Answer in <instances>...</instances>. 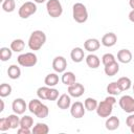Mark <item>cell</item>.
<instances>
[{"mask_svg": "<svg viewBox=\"0 0 134 134\" xmlns=\"http://www.w3.org/2000/svg\"><path fill=\"white\" fill-rule=\"evenodd\" d=\"M116 104V98L114 95L107 96L104 100L99 102L96 108V113L99 117H109L113 111V106Z\"/></svg>", "mask_w": 134, "mask_h": 134, "instance_id": "1", "label": "cell"}, {"mask_svg": "<svg viewBox=\"0 0 134 134\" xmlns=\"http://www.w3.org/2000/svg\"><path fill=\"white\" fill-rule=\"evenodd\" d=\"M46 42V35L42 30H34L28 38V47L30 50H39Z\"/></svg>", "mask_w": 134, "mask_h": 134, "instance_id": "2", "label": "cell"}, {"mask_svg": "<svg viewBox=\"0 0 134 134\" xmlns=\"http://www.w3.org/2000/svg\"><path fill=\"white\" fill-rule=\"evenodd\" d=\"M72 17L77 23H85L88 20V10L85 4L76 2L72 6Z\"/></svg>", "mask_w": 134, "mask_h": 134, "instance_id": "3", "label": "cell"}, {"mask_svg": "<svg viewBox=\"0 0 134 134\" xmlns=\"http://www.w3.org/2000/svg\"><path fill=\"white\" fill-rule=\"evenodd\" d=\"M47 14L51 18H59L63 14V6L59 0H47L46 2Z\"/></svg>", "mask_w": 134, "mask_h": 134, "instance_id": "4", "label": "cell"}, {"mask_svg": "<svg viewBox=\"0 0 134 134\" xmlns=\"http://www.w3.org/2000/svg\"><path fill=\"white\" fill-rule=\"evenodd\" d=\"M17 62L22 67H34L38 62V58L34 52H25L18 55Z\"/></svg>", "mask_w": 134, "mask_h": 134, "instance_id": "5", "label": "cell"}, {"mask_svg": "<svg viewBox=\"0 0 134 134\" xmlns=\"http://www.w3.org/2000/svg\"><path fill=\"white\" fill-rule=\"evenodd\" d=\"M37 12V5H36V2H32V1H27L25 3H23L19 10H18V15L21 19H27L29 18L31 15L36 14Z\"/></svg>", "mask_w": 134, "mask_h": 134, "instance_id": "6", "label": "cell"}, {"mask_svg": "<svg viewBox=\"0 0 134 134\" xmlns=\"http://www.w3.org/2000/svg\"><path fill=\"white\" fill-rule=\"evenodd\" d=\"M119 107L127 113L134 112V97L131 95H122L118 100Z\"/></svg>", "mask_w": 134, "mask_h": 134, "instance_id": "7", "label": "cell"}, {"mask_svg": "<svg viewBox=\"0 0 134 134\" xmlns=\"http://www.w3.org/2000/svg\"><path fill=\"white\" fill-rule=\"evenodd\" d=\"M85 112H86V108H85L84 104L79 102V100L73 103L71 105V107H70V114H71L72 117H74L76 119L84 117Z\"/></svg>", "mask_w": 134, "mask_h": 134, "instance_id": "8", "label": "cell"}, {"mask_svg": "<svg viewBox=\"0 0 134 134\" xmlns=\"http://www.w3.org/2000/svg\"><path fill=\"white\" fill-rule=\"evenodd\" d=\"M67 68V61L64 57L58 55L52 61V69L57 73H63Z\"/></svg>", "mask_w": 134, "mask_h": 134, "instance_id": "9", "label": "cell"}, {"mask_svg": "<svg viewBox=\"0 0 134 134\" xmlns=\"http://www.w3.org/2000/svg\"><path fill=\"white\" fill-rule=\"evenodd\" d=\"M12 109H13L14 113H16L18 115H21V114H24V112L28 109V105H26V103L23 98L19 97V98H15L13 100Z\"/></svg>", "mask_w": 134, "mask_h": 134, "instance_id": "10", "label": "cell"}, {"mask_svg": "<svg viewBox=\"0 0 134 134\" xmlns=\"http://www.w3.org/2000/svg\"><path fill=\"white\" fill-rule=\"evenodd\" d=\"M67 91H68V94H69L70 96L77 98V97H81V96L84 94V92H85V87L83 86V84L75 82L74 84L68 86Z\"/></svg>", "mask_w": 134, "mask_h": 134, "instance_id": "11", "label": "cell"}, {"mask_svg": "<svg viewBox=\"0 0 134 134\" xmlns=\"http://www.w3.org/2000/svg\"><path fill=\"white\" fill-rule=\"evenodd\" d=\"M57 106L62 110L69 109L71 107V96L67 93L61 94L57 99Z\"/></svg>", "mask_w": 134, "mask_h": 134, "instance_id": "12", "label": "cell"}, {"mask_svg": "<svg viewBox=\"0 0 134 134\" xmlns=\"http://www.w3.org/2000/svg\"><path fill=\"white\" fill-rule=\"evenodd\" d=\"M99 46H100V42L95 38L87 39L84 42V48H85V50H87L89 52H94V51L98 50Z\"/></svg>", "mask_w": 134, "mask_h": 134, "instance_id": "13", "label": "cell"}, {"mask_svg": "<svg viewBox=\"0 0 134 134\" xmlns=\"http://www.w3.org/2000/svg\"><path fill=\"white\" fill-rule=\"evenodd\" d=\"M102 44L105 46V47H112L116 44L117 42V37L114 32H107L103 36L102 38Z\"/></svg>", "mask_w": 134, "mask_h": 134, "instance_id": "14", "label": "cell"}, {"mask_svg": "<svg viewBox=\"0 0 134 134\" xmlns=\"http://www.w3.org/2000/svg\"><path fill=\"white\" fill-rule=\"evenodd\" d=\"M70 58L74 63H81L85 58L84 49L81 47H74L70 52Z\"/></svg>", "mask_w": 134, "mask_h": 134, "instance_id": "15", "label": "cell"}, {"mask_svg": "<svg viewBox=\"0 0 134 134\" xmlns=\"http://www.w3.org/2000/svg\"><path fill=\"white\" fill-rule=\"evenodd\" d=\"M117 60L122 64H128L132 61V52L129 49H120L117 52Z\"/></svg>", "mask_w": 134, "mask_h": 134, "instance_id": "16", "label": "cell"}, {"mask_svg": "<svg viewBox=\"0 0 134 134\" xmlns=\"http://www.w3.org/2000/svg\"><path fill=\"white\" fill-rule=\"evenodd\" d=\"M86 64L89 68L91 69H96L97 67H99L100 65V60L99 58L96 55V54H93V53H90L86 57Z\"/></svg>", "mask_w": 134, "mask_h": 134, "instance_id": "17", "label": "cell"}, {"mask_svg": "<svg viewBox=\"0 0 134 134\" xmlns=\"http://www.w3.org/2000/svg\"><path fill=\"white\" fill-rule=\"evenodd\" d=\"M119 118L117 116H109L107 117V120L105 122V126H106V129L109 130V131H114L116 130L118 127H119Z\"/></svg>", "mask_w": 134, "mask_h": 134, "instance_id": "18", "label": "cell"}, {"mask_svg": "<svg viewBox=\"0 0 134 134\" xmlns=\"http://www.w3.org/2000/svg\"><path fill=\"white\" fill-rule=\"evenodd\" d=\"M61 81L64 85H66L68 87V86L75 83V74L72 71H64L62 74Z\"/></svg>", "mask_w": 134, "mask_h": 134, "instance_id": "19", "label": "cell"}, {"mask_svg": "<svg viewBox=\"0 0 134 134\" xmlns=\"http://www.w3.org/2000/svg\"><path fill=\"white\" fill-rule=\"evenodd\" d=\"M44 83L46 86L48 87H54L59 84V75L57 72H52V73H49L45 76L44 79Z\"/></svg>", "mask_w": 134, "mask_h": 134, "instance_id": "20", "label": "cell"}, {"mask_svg": "<svg viewBox=\"0 0 134 134\" xmlns=\"http://www.w3.org/2000/svg\"><path fill=\"white\" fill-rule=\"evenodd\" d=\"M7 75L12 80L19 79L20 75H21V69H20V67L17 66V65H15V64L8 66V68H7Z\"/></svg>", "mask_w": 134, "mask_h": 134, "instance_id": "21", "label": "cell"}, {"mask_svg": "<svg viewBox=\"0 0 134 134\" xmlns=\"http://www.w3.org/2000/svg\"><path fill=\"white\" fill-rule=\"evenodd\" d=\"M116 82H117V84H118V86H119L121 91H127L132 87V81L128 76H121Z\"/></svg>", "mask_w": 134, "mask_h": 134, "instance_id": "22", "label": "cell"}, {"mask_svg": "<svg viewBox=\"0 0 134 134\" xmlns=\"http://www.w3.org/2000/svg\"><path fill=\"white\" fill-rule=\"evenodd\" d=\"M118 71H119V64L117 62H114L110 65H107L104 68V72L108 76H114Z\"/></svg>", "mask_w": 134, "mask_h": 134, "instance_id": "23", "label": "cell"}, {"mask_svg": "<svg viewBox=\"0 0 134 134\" xmlns=\"http://www.w3.org/2000/svg\"><path fill=\"white\" fill-rule=\"evenodd\" d=\"M31 132L34 134H47L49 132V127L44 122H37L36 126L32 127Z\"/></svg>", "mask_w": 134, "mask_h": 134, "instance_id": "24", "label": "cell"}, {"mask_svg": "<svg viewBox=\"0 0 134 134\" xmlns=\"http://www.w3.org/2000/svg\"><path fill=\"white\" fill-rule=\"evenodd\" d=\"M25 48V42L22 39H15L10 43V49L14 52H21Z\"/></svg>", "mask_w": 134, "mask_h": 134, "instance_id": "25", "label": "cell"}, {"mask_svg": "<svg viewBox=\"0 0 134 134\" xmlns=\"http://www.w3.org/2000/svg\"><path fill=\"white\" fill-rule=\"evenodd\" d=\"M106 89H107V92H108L109 95H114V96L119 95V94L122 92V91L120 90V88H119L117 82H111L110 84H108V86H107Z\"/></svg>", "mask_w": 134, "mask_h": 134, "instance_id": "26", "label": "cell"}, {"mask_svg": "<svg viewBox=\"0 0 134 134\" xmlns=\"http://www.w3.org/2000/svg\"><path fill=\"white\" fill-rule=\"evenodd\" d=\"M42 105H43V103L41 102V100H39V99H37V98H34V99H31L30 102H29V104H28V110H29V112L30 113H32V114H37V112L40 110V108L42 107Z\"/></svg>", "mask_w": 134, "mask_h": 134, "instance_id": "27", "label": "cell"}, {"mask_svg": "<svg viewBox=\"0 0 134 134\" xmlns=\"http://www.w3.org/2000/svg\"><path fill=\"white\" fill-rule=\"evenodd\" d=\"M97 105H98L97 100L95 98H93V97H87L84 100V106H85L87 111H94V110H96Z\"/></svg>", "mask_w": 134, "mask_h": 134, "instance_id": "28", "label": "cell"}, {"mask_svg": "<svg viewBox=\"0 0 134 134\" xmlns=\"http://www.w3.org/2000/svg\"><path fill=\"white\" fill-rule=\"evenodd\" d=\"M13 55V50L10 49V47H1L0 48V60L2 62H6L8 60H10Z\"/></svg>", "mask_w": 134, "mask_h": 134, "instance_id": "29", "label": "cell"}, {"mask_svg": "<svg viewBox=\"0 0 134 134\" xmlns=\"http://www.w3.org/2000/svg\"><path fill=\"white\" fill-rule=\"evenodd\" d=\"M1 7L5 13H12L16 8V2L15 0H4L1 4Z\"/></svg>", "mask_w": 134, "mask_h": 134, "instance_id": "30", "label": "cell"}, {"mask_svg": "<svg viewBox=\"0 0 134 134\" xmlns=\"http://www.w3.org/2000/svg\"><path fill=\"white\" fill-rule=\"evenodd\" d=\"M10 129H17L18 127H20V117L18 116V114H10L7 116Z\"/></svg>", "mask_w": 134, "mask_h": 134, "instance_id": "31", "label": "cell"}, {"mask_svg": "<svg viewBox=\"0 0 134 134\" xmlns=\"http://www.w3.org/2000/svg\"><path fill=\"white\" fill-rule=\"evenodd\" d=\"M34 126V118L29 115H24L20 118V127L30 129Z\"/></svg>", "mask_w": 134, "mask_h": 134, "instance_id": "32", "label": "cell"}, {"mask_svg": "<svg viewBox=\"0 0 134 134\" xmlns=\"http://www.w3.org/2000/svg\"><path fill=\"white\" fill-rule=\"evenodd\" d=\"M12 86L9 84H6V83H3L0 85V96L1 97H6V96H9L10 93H12Z\"/></svg>", "mask_w": 134, "mask_h": 134, "instance_id": "33", "label": "cell"}, {"mask_svg": "<svg viewBox=\"0 0 134 134\" xmlns=\"http://www.w3.org/2000/svg\"><path fill=\"white\" fill-rule=\"evenodd\" d=\"M50 87L48 86H43V87H39L37 90V95L40 99H47L48 98V92H49Z\"/></svg>", "mask_w": 134, "mask_h": 134, "instance_id": "34", "label": "cell"}, {"mask_svg": "<svg viewBox=\"0 0 134 134\" xmlns=\"http://www.w3.org/2000/svg\"><path fill=\"white\" fill-rule=\"evenodd\" d=\"M114 62H116V60H115L114 54H112V53H105L102 57V63L104 64V66L110 65V64H112Z\"/></svg>", "mask_w": 134, "mask_h": 134, "instance_id": "35", "label": "cell"}, {"mask_svg": "<svg viewBox=\"0 0 134 134\" xmlns=\"http://www.w3.org/2000/svg\"><path fill=\"white\" fill-rule=\"evenodd\" d=\"M48 114H49V109H48V107H47L46 105L43 104L42 107L40 108V110L37 112L36 116L39 117V118H45V117L48 116Z\"/></svg>", "mask_w": 134, "mask_h": 134, "instance_id": "36", "label": "cell"}, {"mask_svg": "<svg viewBox=\"0 0 134 134\" xmlns=\"http://www.w3.org/2000/svg\"><path fill=\"white\" fill-rule=\"evenodd\" d=\"M58 98H59V90L53 88V87H50L49 92H48L47 100H57Z\"/></svg>", "mask_w": 134, "mask_h": 134, "instance_id": "37", "label": "cell"}, {"mask_svg": "<svg viewBox=\"0 0 134 134\" xmlns=\"http://www.w3.org/2000/svg\"><path fill=\"white\" fill-rule=\"evenodd\" d=\"M8 129H10V126H9V122H8L7 117H2V118H0V131L5 132V131H7Z\"/></svg>", "mask_w": 134, "mask_h": 134, "instance_id": "38", "label": "cell"}, {"mask_svg": "<svg viewBox=\"0 0 134 134\" xmlns=\"http://www.w3.org/2000/svg\"><path fill=\"white\" fill-rule=\"evenodd\" d=\"M126 125L130 128L134 125V112L133 113H130V115L126 118Z\"/></svg>", "mask_w": 134, "mask_h": 134, "instance_id": "39", "label": "cell"}, {"mask_svg": "<svg viewBox=\"0 0 134 134\" xmlns=\"http://www.w3.org/2000/svg\"><path fill=\"white\" fill-rule=\"evenodd\" d=\"M17 132L19 133V134H29L31 131H30V129H28V128H24V127H19V129L17 130Z\"/></svg>", "mask_w": 134, "mask_h": 134, "instance_id": "40", "label": "cell"}, {"mask_svg": "<svg viewBox=\"0 0 134 134\" xmlns=\"http://www.w3.org/2000/svg\"><path fill=\"white\" fill-rule=\"evenodd\" d=\"M129 20L134 23V9H132V10L129 13Z\"/></svg>", "mask_w": 134, "mask_h": 134, "instance_id": "41", "label": "cell"}, {"mask_svg": "<svg viewBox=\"0 0 134 134\" xmlns=\"http://www.w3.org/2000/svg\"><path fill=\"white\" fill-rule=\"evenodd\" d=\"M0 104H1V108H0V112H2L4 110V102L2 99H0Z\"/></svg>", "mask_w": 134, "mask_h": 134, "instance_id": "42", "label": "cell"}, {"mask_svg": "<svg viewBox=\"0 0 134 134\" xmlns=\"http://www.w3.org/2000/svg\"><path fill=\"white\" fill-rule=\"evenodd\" d=\"M129 5L132 9H134V0H129Z\"/></svg>", "mask_w": 134, "mask_h": 134, "instance_id": "43", "label": "cell"}, {"mask_svg": "<svg viewBox=\"0 0 134 134\" xmlns=\"http://www.w3.org/2000/svg\"><path fill=\"white\" fill-rule=\"evenodd\" d=\"M46 0H34V2H36V3H44Z\"/></svg>", "mask_w": 134, "mask_h": 134, "instance_id": "44", "label": "cell"}, {"mask_svg": "<svg viewBox=\"0 0 134 134\" xmlns=\"http://www.w3.org/2000/svg\"><path fill=\"white\" fill-rule=\"evenodd\" d=\"M130 130H131V133H133V134H134V125H133L132 127H130Z\"/></svg>", "mask_w": 134, "mask_h": 134, "instance_id": "45", "label": "cell"}, {"mask_svg": "<svg viewBox=\"0 0 134 134\" xmlns=\"http://www.w3.org/2000/svg\"><path fill=\"white\" fill-rule=\"evenodd\" d=\"M132 89H133V93H134V84H132Z\"/></svg>", "mask_w": 134, "mask_h": 134, "instance_id": "46", "label": "cell"}, {"mask_svg": "<svg viewBox=\"0 0 134 134\" xmlns=\"http://www.w3.org/2000/svg\"><path fill=\"white\" fill-rule=\"evenodd\" d=\"M0 1H1V3H2V2H3V1H4V0H0Z\"/></svg>", "mask_w": 134, "mask_h": 134, "instance_id": "47", "label": "cell"}]
</instances>
